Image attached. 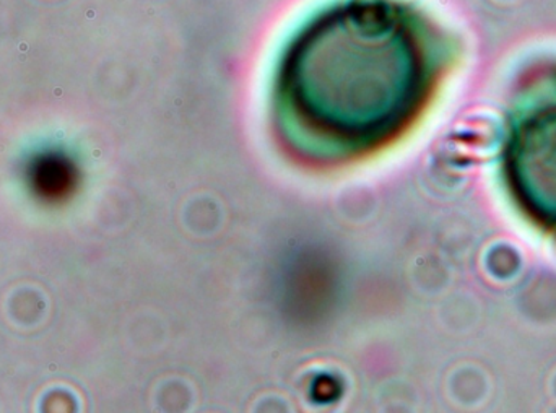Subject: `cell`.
Returning <instances> with one entry per match:
<instances>
[{"mask_svg": "<svg viewBox=\"0 0 556 413\" xmlns=\"http://www.w3.org/2000/svg\"><path fill=\"white\" fill-rule=\"evenodd\" d=\"M443 59L440 29L410 3L340 0L291 39L278 95L307 129L340 142H371L421 110Z\"/></svg>", "mask_w": 556, "mask_h": 413, "instance_id": "6da1fadb", "label": "cell"}, {"mask_svg": "<svg viewBox=\"0 0 556 413\" xmlns=\"http://www.w3.org/2000/svg\"><path fill=\"white\" fill-rule=\"evenodd\" d=\"M506 163L522 206L539 222L556 226V82L519 108Z\"/></svg>", "mask_w": 556, "mask_h": 413, "instance_id": "7a4b0ae2", "label": "cell"}, {"mask_svg": "<svg viewBox=\"0 0 556 413\" xmlns=\"http://www.w3.org/2000/svg\"><path fill=\"white\" fill-rule=\"evenodd\" d=\"M28 182L38 198L49 202L62 201L77 185V170L62 153L46 152L29 163Z\"/></svg>", "mask_w": 556, "mask_h": 413, "instance_id": "3957f363", "label": "cell"}]
</instances>
